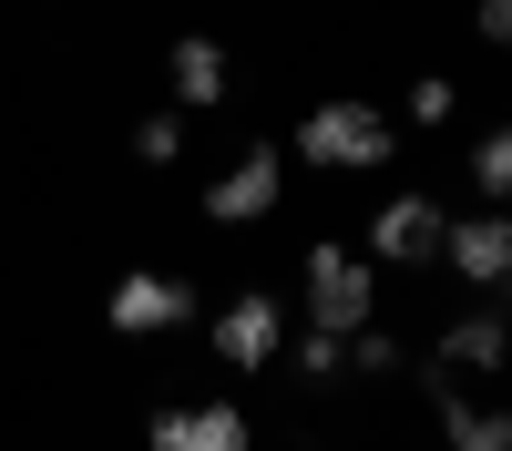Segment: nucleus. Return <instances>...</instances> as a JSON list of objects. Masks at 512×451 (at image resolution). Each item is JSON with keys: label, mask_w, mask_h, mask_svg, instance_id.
Wrapping results in <instances>:
<instances>
[{"label": "nucleus", "mask_w": 512, "mask_h": 451, "mask_svg": "<svg viewBox=\"0 0 512 451\" xmlns=\"http://www.w3.org/2000/svg\"><path fill=\"white\" fill-rule=\"evenodd\" d=\"M277 185H287V154L277 144H246L216 185H205V226H256V216H277Z\"/></svg>", "instance_id": "obj_8"}, {"label": "nucleus", "mask_w": 512, "mask_h": 451, "mask_svg": "<svg viewBox=\"0 0 512 451\" xmlns=\"http://www.w3.org/2000/svg\"><path fill=\"white\" fill-rule=\"evenodd\" d=\"M451 113H461V82H451V72H420L410 103H400V134H441Z\"/></svg>", "instance_id": "obj_14"}, {"label": "nucleus", "mask_w": 512, "mask_h": 451, "mask_svg": "<svg viewBox=\"0 0 512 451\" xmlns=\"http://www.w3.org/2000/svg\"><path fill=\"white\" fill-rule=\"evenodd\" d=\"M277 369H297V380H349V339H328V328H297V339L277 349Z\"/></svg>", "instance_id": "obj_13"}, {"label": "nucleus", "mask_w": 512, "mask_h": 451, "mask_svg": "<svg viewBox=\"0 0 512 451\" xmlns=\"http://www.w3.org/2000/svg\"><path fill=\"white\" fill-rule=\"evenodd\" d=\"M308 328H328V339H359V328L379 318V267L359 257V246H338V236H318L308 246Z\"/></svg>", "instance_id": "obj_2"}, {"label": "nucleus", "mask_w": 512, "mask_h": 451, "mask_svg": "<svg viewBox=\"0 0 512 451\" xmlns=\"http://www.w3.org/2000/svg\"><path fill=\"white\" fill-rule=\"evenodd\" d=\"M256 441V421L236 400H164V410H144V451H246Z\"/></svg>", "instance_id": "obj_6"}, {"label": "nucleus", "mask_w": 512, "mask_h": 451, "mask_svg": "<svg viewBox=\"0 0 512 451\" xmlns=\"http://www.w3.org/2000/svg\"><path fill=\"white\" fill-rule=\"evenodd\" d=\"M297 154H308L318 175H390V154H400V113H379V103H359V93L308 103V113H297Z\"/></svg>", "instance_id": "obj_1"}, {"label": "nucleus", "mask_w": 512, "mask_h": 451, "mask_svg": "<svg viewBox=\"0 0 512 451\" xmlns=\"http://www.w3.org/2000/svg\"><path fill=\"white\" fill-rule=\"evenodd\" d=\"M472 195L492 205V216H512V113L472 134Z\"/></svg>", "instance_id": "obj_11"}, {"label": "nucleus", "mask_w": 512, "mask_h": 451, "mask_svg": "<svg viewBox=\"0 0 512 451\" xmlns=\"http://www.w3.org/2000/svg\"><path fill=\"white\" fill-rule=\"evenodd\" d=\"M103 318H113V339H164V328L195 318V277H175V267H123L113 298H103Z\"/></svg>", "instance_id": "obj_3"}, {"label": "nucleus", "mask_w": 512, "mask_h": 451, "mask_svg": "<svg viewBox=\"0 0 512 451\" xmlns=\"http://www.w3.org/2000/svg\"><path fill=\"white\" fill-rule=\"evenodd\" d=\"M400 369H410V349H400V328H359V339H349V380H400Z\"/></svg>", "instance_id": "obj_15"}, {"label": "nucleus", "mask_w": 512, "mask_h": 451, "mask_svg": "<svg viewBox=\"0 0 512 451\" xmlns=\"http://www.w3.org/2000/svg\"><path fill=\"white\" fill-rule=\"evenodd\" d=\"M185 154V113H144L134 123V164H175Z\"/></svg>", "instance_id": "obj_16"}, {"label": "nucleus", "mask_w": 512, "mask_h": 451, "mask_svg": "<svg viewBox=\"0 0 512 451\" xmlns=\"http://www.w3.org/2000/svg\"><path fill=\"white\" fill-rule=\"evenodd\" d=\"M431 410H441V441H451V451H512V410H472L461 390L431 400Z\"/></svg>", "instance_id": "obj_12"}, {"label": "nucleus", "mask_w": 512, "mask_h": 451, "mask_svg": "<svg viewBox=\"0 0 512 451\" xmlns=\"http://www.w3.org/2000/svg\"><path fill=\"white\" fill-rule=\"evenodd\" d=\"M431 369L461 390V380H492V369H512V318L502 308H461L441 339H431Z\"/></svg>", "instance_id": "obj_9"}, {"label": "nucleus", "mask_w": 512, "mask_h": 451, "mask_svg": "<svg viewBox=\"0 0 512 451\" xmlns=\"http://www.w3.org/2000/svg\"><path fill=\"white\" fill-rule=\"evenodd\" d=\"M441 236H451V205L441 195H379L369 267H441Z\"/></svg>", "instance_id": "obj_4"}, {"label": "nucleus", "mask_w": 512, "mask_h": 451, "mask_svg": "<svg viewBox=\"0 0 512 451\" xmlns=\"http://www.w3.org/2000/svg\"><path fill=\"white\" fill-rule=\"evenodd\" d=\"M277 349H287L277 287H236V298L216 308V359H226V369H277Z\"/></svg>", "instance_id": "obj_7"}, {"label": "nucleus", "mask_w": 512, "mask_h": 451, "mask_svg": "<svg viewBox=\"0 0 512 451\" xmlns=\"http://www.w3.org/2000/svg\"><path fill=\"white\" fill-rule=\"evenodd\" d=\"M472 31L492 41V52H512V0H472Z\"/></svg>", "instance_id": "obj_17"}, {"label": "nucleus", "mask_w": 512, "mask_h": 451, "mask_svg": "<svg viewBox=\"0 0 512 451\" xmlns=\"http://www.w3.org/2000/svg\"><path fill=\"white\" fill-rule=\"evenodd\" d=\"M164 82H175V103H185V113H226L236 62H226V41H216V31H175V41H164Z\"/></svg>", "instance_id": "obj_10"}, {"label": "nucleus", "mask_w": 512, "mask_h": 451, "mask_svg": "<svg viewBox=\"0 0 512 451\" xmlns=\"http://www.w3.org/2000/svg\"><path fill=\"white\" fill-rule=\"evenodd\" d=\"M441 267L472 287V298H512V216H492V205H472V216H451L441 236Z\"/></svg>", "instance_id": "obj_5"}]
</instances>
